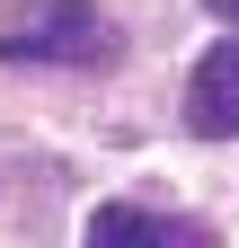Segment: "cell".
Masks as SVG:
<instances>
[{"label":"cell","instance_id":"cell-4","mask_svg":"<svg viewBox=\"0 0 239 248\" xmlns=\"http://www.w3.org/2000/svg\"><path fill=\"white\" fill-rule=\"evenodd\" d=\"M204 9H222V18H230V27H239V0H204Z\"/></svg>","mask_w":239,"mask_h":248},{"label":"cell","instance_id":"cell-3","mask_svg":"<svg viewBox=\"0 0 239 248\" xmlns=\"http://www.w3.org/2000/svg\"><path fill=\"white\" fill-rule=\"evenodd\" d=\"M186 133H204V142L239 133V36H222L195 62V80H186Z\"/></svg>","mask_w":239,"mask_h":248},{"label":"cell","instance_id":"cell-1","mask_svg":"<svg viewBox=\"0 0 239 248\" xmlns=\"http://www.w3.org/2000/svg\"><path fill=\"white\" fill-rule=\"evenodd\" d=\"M115 27L89 0H9L0 9V62H106Z\"/></svg>","mask_w":239,"mask_h":248},{"label":"cell","instance_id":"cell-2","mask_svg":"<svg viewBox=\"0 0 239 248\" xmlns=\"http://www.w3.org/2000/svg\"><path fill=\"white\" fill-rule=\"evenodd\" d=\"M89 248H222L186 213H151V204H98L89 213Z\"/></svg>","mask_w":239,"mask_h":248}]
</instances>
